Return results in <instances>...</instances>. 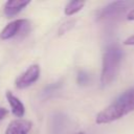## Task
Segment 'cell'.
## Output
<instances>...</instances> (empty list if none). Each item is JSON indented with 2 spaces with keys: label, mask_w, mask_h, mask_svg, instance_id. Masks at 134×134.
<instances>
[{
  "label": "cell",
  "mask_w": 134,
  "mask_h": 134,
  "mask_svg": "<svg viewBox=\"0 0 134 134\" xmlns=\"http://www.w3.org/2000/svg\"><path fill=\"white\" fill-rule=\"evenodd\" d=\"M40 75V66L38 64L30 65L23 73H21L15 81V86L19 89H24L37 82Z\"/></svg>",
  "instance_id": "obj_4"
},
{
  "label": "cell",
  "mask_w": 134,
  "mask_h": 134,
  "mask_svg": "<svg viewBox=\"0 0 134 134\" xmlns=\"http://www.w3.org/2000/svg\"><path fill=\"white\" fill-rule=\"evenodd\" d=\"M134 111V87L126 90L109 106L97 113L95 122L97 125L109 124L120 119Z\"/></svg>",
  "instance_id": "obj_1"
},
{
  "label": "cell",
  "mask_w": 134,
  "mask_h": 134,
  "mask_svg": "<svg viewBox=\"0 0 134 134\" xmlns=\"http://www.w3.org/2000/svg\"><path fill=\"white\" fill-rule=\"evenodd\" d=\"M74 134H85V132H82V131H80V132H76V133H74Z\"/></svg>",
  "instance_id": "obj_15"
},
{
  "label": "cell",
  "mask_w": 134,
  "mask_h": 134,
  "mask_svg": "<svg viewBox=\"0 0 134 134\" xmlns=\"http://www.w3.org/2000/svg\"><path fill=\"white\" fill-rule=\"evenodd\" d=\"M5 96H6V99L9 104V106H10L13 114L17 117H22L25 113V107L22 104V102L17 96H15L10 91H6Z\"/></svg>",
  "instance_id": "obj_8"
},
{
  "label": "cell",
  "mask_w": 134,
  "mask_h": 134,
  "mask_svg": "<svg viewBox=\"0 0 134 134\" xmlns=\"http://www.w3.org/2000/svg\"><path fill=\"white\" fill-rule=\"evenodd\" d=\"M134 5L133 1H113L109 4L105 5L104 7L99 8L96 13V20L97 21H106L118 18L119 16L124 15L128 9H130Z\"/></svg>",
  "instance_id": "obj_3"
},
{
  "label": "cell",
  "mask_w": 134,
  "mask_h": 134,
  "mask_svg": "<svg viewBox=\"0 0 134 134\" xmlns=\"http://www.w3.org/2000/svg\"><path fill=\"white\" fill-rule=\"evenodd\" d=\"M127 19L130 20V21H134V8L128 13V15H127Z\"/></svg>",
  "instance_id": "obj_14"
},
{
  "label": "cell",
  "mask_w": 134,
  "mask_h": 134,
  "mask_svg": "<svg viewBox=\"0 0 134 134\" xmlns=\"http://www.w3.org/2000/svg\"><path fill=\"white\" fill-rule=\"evenodd\" d=\"M87 82H88V75H87L85 72H83V71L79 72V75H77V83L81 84V85H84V84H86Z\"/></svg>",
  "instance_id": "obj_11"
},
{
  "label": "cell",
  "mask_w": 134,
  "mask_h": 134,
  "mask_svg": "<svg viewBox=\"0 0 134 134\" xmlns=\"http://www.w3.org/2000/svg\"><path fill=\"white\" fill-rule=\"evenodd\" d=\"M32 124L26 119H15L9 122L5 130V134H28L31 130Z\"/></svg>",
  "instance_id": "obj_6"
},
{
  "label": "cell",
  "mask_w": 134,
  "mask_h": 134,
  "mask_svg": "<svg viewBox=\"0 0 134 134\" xmlns=\"http://www.w3.org/2000/svg\"><path fill=\"white\" fill-rule=\"evenodd\" d=\"M124 44L125 45H134V35L131 36V37H129L128 39H126L125 42H124Z\"/></svg>",
  "instance_id": "obj_13"
},
{
  "label": "cell",
  "mask_w": 134,
  "mask_h": 134,
  "mask_svg": "<svg viewBox=\"0 0 134 134\" xmlns=\"http://www.w3.org/2000/svg\"><path fill=\"white\" fill-rule=\"evenodd\" d=\"M30 1H24V0H10L5 2L3 6V13L6 17L12 18L16 15H18L23 8H25Z\"/></svg>",
  "instance_id": "obj_7"
},
{
  "label": "cell",
  "mask_w": 134,
  "mask_h": 134,
  "mask_svg": "<svg viewBox=\"0 0 134 134\" xmlns=\"http://www.w3.org/2000/svg\"><path fill=\"white\" fill-rule=\"evenodd\" d=\"M7 113H8L7 109H5V108H3V107H0V120L3 119V118L7 115Z\"/></svg>",
  "instance_id": "obj_12"
},
{
  "label": "cell",
  "mask_w": 134,
  "mask_h": 134,
  "mask_svg": "<svg viewBox=\"0 0 134 134\" xmlns=\"http://www.w3.org/2000/svg\"><path fill=\"white\" fill-rule=\"evenodd\" d=\"M26 25H28V21L25 19H17V20L9 22L8 24L5 25V27L0 32V39L1 40H8V39L15 37Z\"/></svg>",
  "instance_id": "obj_5"
},
{
  "label": "cell",
  "mask_w": 134,
  "mask_h": 134,
  "mask_svg": "<svg viewBox=\"0 0 134 134\" xmlns=\"http://www.w3.org/2000/svg\"><path fill=\"white\" fill-rule=\"evenodd\" d=\"M121 55L120 48L115 45L109 46L105 50L100 73V83L103 86L110 85L116 77L121 62Z\"/></svg>",
  "instance_id": "obj_2"
},
{
  "label": "cell",
  "mask_w": 134,
  "mask_h": 134,
  "mask_svg": "<svg viewBox=\"0 0 134 134\" xmlns=\"http://www.w3.org/2000/svg\"><path fill=\"white\" fill-rule=\"evenodd\" d=\"M74 24H75V21H74V20H70V21L64 22V23L61 25L60 29H59V35H63V34H65V32L68 31L70 28H72V27L74 26Z\"/></svg>",
  "instance_id": "obj_10"
},
{
  "label": "cell",
  "mask_w": 134,
  "mask_h": 134,
  "mask_svg": "<svg viewBox=\"0 0 134 134\" xmlns=\"http://www.w3.org/2000/svg\"><path fill=\"white\" fill-rule=\"evenodd\" d=\"M84 5H85V1H79V0L70 1V2H68L66 4L64 13H65L66 16H72L75 13L80 12L83 8Z\"/></svg>",
  "instance_id": "obj_9"
}]
</instances>
